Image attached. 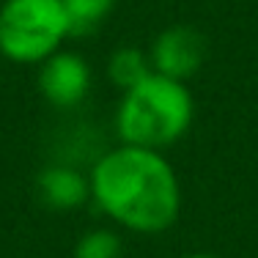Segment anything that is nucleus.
Segmentation results:
<instances>
[{"label": "nucleus", "instance_id": "nucleus-6", "mask_svg": "<svg viewBox=\"0 0 258 258\" xmlns=\"http://www.w3.org/2000/svg\"><path fill=\"white\" fill-rule=\"evenodd\" d=\"M39 195L50 209L58 212H69L77 209L88 201L91 195V184L80 170L66 168V165H52V168L39 173Z\"/></svg>", "mask_w": 258, "mask_h": 258}, {"label": "nucleus", "instance_id": "nucleus-3", "mask_svg": "<svg viewBox=\"0 0 258 258\" xmlns=\"http://www.w3.org/2000/svg\"><path fill=\"white\" fill-rule=\"evenodd\" d=\"M72 33L60 0H6L0 9V52L14 63H41Z\"/></svg>", "mask_w": 258, "mask_h": 258}, {"label": "nucleus", "instance_id": "nucleus-7", "mask_svg": "<svg viewBox=\"0 0 258 258\" xmlns=\"http://www.w3.org/2000/svg\"><path fill=\"white\" fill-rule=\"evenodd\" d=\"M151 58L146 52H140L138 47H121L110 55L107 60V75L113 80L115 88L129 91L138 83H143L146 77L151 75Z\"/></svg>", "mask_w": 258, "mask_h": 258}, {"label": "nucleus", "instance_id": "nucleus-10", "mask_svg": "<svg viewBox=\"0 0 258 258\" xmlns=\"http://www.w3.org/2000/svg\"><path fill=\"white\" fill-rule=\"evenodd\" d=\"M181 258H220V255H212V253H189V255H181Z\"/></svg>", "mask_w": 258, "mask_h": 258}, {"label": "nucleus", "instance_id": "nucleus-9", "mask_svg": "<svg viewBox=\"0 0 258 258\" xmlns=\"http://www.w3.org/2000/svg\"><path fill=\"white\" fill-rule=\"evenodd\" d=\"M121 255H124L121 236L107 228H94L83 233L75 247V258H121Z\"/></svg>", "mask_w": 258, "mask_h": 258}, {"label": "nucleus", "instance_id": "nucleus-2", "mask_svg": "<svg viewBox=\"0 0 258 258\" xmlns=\"http://www.w3.org/2000/svg\"><path fill=\"white\" fill-rule=\"evenodd\" d=\"M195 102L181 80L151 72L143 83L124 91L115 113L121 143L140 149H168L187 135Z\"/></svg>", "mask_w": 258, "mask_h": 258}, {"label": "nucleus", "instance_id": "nucleus-8", "mask_svg": "<svg viewBox=\"0 0 258 258\" xmlns=\"http://www.w3.org/2000/svg\"><path fill=\"white\" fill-rule=\"evenodd\" d=\"M69 17V28L72 33H85L94 30L110 11L115 9L118 0H60Z\"/></svg>", "mask_w": 258, "mask_h": 258}, {"label": "nucleus", "instance_id": "nucleus-4", "mask_svg": "<svg viewBox=\"0 0 258 258\" xmlns=\"http://www.w3.org/2000/svg\"><path fill=\"white\" fill-rule=\"evenodd\" d=\"M39 91L58 110L77 107L91 91V69L85 58L69 50L52 52L47 60H41Z\"/></svg>", "mask_w": 258, "mask_h": 258}, {"label": "nucleus", "instance_id": "nucleus-5", "mask_svg": "<svg viewBox=\"0 0 258 258\" xmlns=\"http://www.w3.org/2000/svg\"><path fill=\"white\" fill-rule=\"evenodd\" d=\"M149 58H151V69L157 75L184 83L204 66L206 39L201 36V30L189 25H170L154 39Z\"/></svg>", "mask_w": 258, "mask_h": 258}, {"label": "nucleus", "instance_id": "nucleus-1", "mask_svg": "<svg viewBox=\"0 0 258 258\" xmlns=\"http://www.w3.org/2000/svg\"><path fill=\"white\" fill-rule=\"evenodd\" d=\"M88 184L102 212L135 233H162L179 220V176L154 149L121 143L99 157Z\"/></svg>", "mask_w": 258, "mask_h": 258}]
</instances>
